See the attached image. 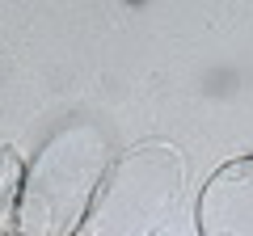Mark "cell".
Listing matches in <instances>:
<instances>
[{
  "instance_id": "1",
  "label": "cell",
  "mask_w": 253,
  "mask_h": 236,
  "mask_svg": "<svg viewBox=\"0 0 253 236\" xmlns=\"http://www.w3.org/2000/svg\"><path fill=\"white\" fill-rule=\"evenodd\" d=\"M106 169V139L93 127H72L55 135L30 164L21 186V232L68 236L81 224L97 177Z\"/></svg>"
},
{
  "instance_id": "2",
  "label": "cell",
  "mask_w": 253,
  "mask_h": 236,
  "mask_svg": "<svg viewBox=\"0 0 253 236\" xmlns=\"http://www.w3.org/2000/svg\"><path fill=\"white\" fill-rule=\"evenodd\" d=\"M199 224L203 236H253V160H236L207 182Z\"/></svg>"
}]
</instances>
